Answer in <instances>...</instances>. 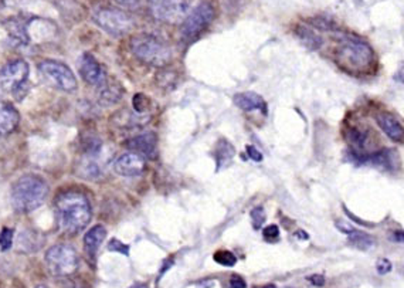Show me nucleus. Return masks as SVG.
<instances>
[{"label": "nucleus", "instance_id": "6e6552de", "mask_svg": "<svg viewBox=\"0 0 404 288\" xmlns=\"http://www.w3.org/2000/svg\"><path fill=\"white\" fill-rule=\"evenodd\" d=\"M216 16L214 8L209 2L199 3L191 13L184 17L180 26V35L183 40L192 42L197 39L203 31L213 23Z\"/></svg>", "mask_w": 404, "mask_h": 288}, {"label": "nucleus", "instance_id": "4be33fe9", "mask_svg": "<svg viewBox=\"0 0 404 288\" xmlns=\"http://www.w3.org/2000/svg\"><path fill=\"white\" fill-rule=\"evenodd\" d=\"M297 36L299 37V40L310 50H315L319 49L322 46V40L319 36H317L314 31H310L305 27H298L297 28Z\"/></svg>", "mask_w": 404, "mask_h": 288}, {"label": "nucleus", "instance_id": "a211bd4d", "mask_svg": "<svg viewBox=\"0 0 404 288\" xmlns=\"http://www.w3.org/2000/svg\"><path fill=\"white\" fill-rule=\"evenodd\" d=\"M105 236H107V230L101 225L91 228L87 232V235L84 236V248H85V253L88 254V257L91 260L96 259V255H97Z\"/></svg>", "mask_w": 404, "mask_h": 288}, {"label": "nucleus", "instance_id": "2f4dec72", "mask_svg": "<svg viewBox=\"0 0 404 288\" xmlns=\"http://www.w3.org/2000/svg\"><path fill=\"white\" fill-rule=\"evenodd\" d=\"M247 153L250 155V158L253 159V161H256V162H261L263 161V153L256 146H253V145L247 146Z\"/></svg>", "mask_w": 404, "mask_h": 288}, {"label": "nucleus", "instance_id": "1a4fd4ad", "mask_svg": "<svg viewBox=\"0 0 404 288\" xmlns=\"http://www.w3.org/2000/svg\"><path fill=\"white\" fill-rule=\"evenodd\" d=\"M28 64L24 60L9 61L0 71V88L13 92L16 97L19 91L26 90L28 77Z\"/></svg>", "mask_w": 404, "mask_h": 288}, {"label": "nucleus", "instance_id": "7ed1b4c3", "mask_svg": "<svg viewBox=\"0 0 404 288\" xmlns=\"http://www.w3.org/2000/svg\"><path fill=\"white\" fill-rule=\"evenodd\" d=\"M49 196V185L36 175L21 176L12 187V205L17 213L39 209Z\"/></svg>", "mask_w": 404, "mask_h": 288}, {"label": "nucleus", "instance_id": "f03ea898", "mask_svg": "<svg viewBox=\"0 0 404 288\" xmlns=\"http://www.w3.org/2000/svg\"><path fill=\"white\" fill-rule=\"evenodd\" d=\"M335 61L342 70L352 76L369 74L376 66L375 51L358 39L342 40L335 51Z\"/></svg>", "mask_w": 404, "mask_h": 288}, {"label": "nucleus", "instance_id": "e433bc0d", "mask_svg": "<svg viewBox=\"0 0 404 288\" xmlns=\"http://www.w3.org/2000/svg\"><path fill=\"white\" fill-rule=\"evenodd\" d=\"M149 2H150L152 5H155V3H158V2H159V0H149Z\"/></svg>", "mask_w": 404, "mask_h": 288}, {"label": "nucleus", "instance_id": "72a5a7b5", "mask_svg": "<svg viewBox=\"0 0 404 288\" xmlns=\"http://www.w3.org/2000/svg\"><path fill=\"white\" fill-rule=\"evenodd\" d=\"M309 281H310V284H314V285H317V287H322V285L325 284V278H324V276H319V274L310 276V277H309Z\"/></svg>", "mask_w": 404, "mask_h": 288}, {"label": "nucleus", "instance_id": "c9c22d12", "mask_svg": "<svg viewBox=\"0 0 404 288\" xmlns=\"http://www.w3.org/2000/svg\"><path fill=\"white\" fill-rule=\"evenodd\" d=\"M263 288H276V287L272 285V284H268V285H265V287H263Z\"/></svg>", "mask_w": 404, "mask_h": 288}, {"label": "nucleus", "instance_id": "423d86ee", "mask_svg": "<svg viewBox=\"0 0 404 288\" xmlns=\"http://www.w3.org/2000/svg\"><path fill=\"white\" fill-rule=\"evenodd\" d=\"M39 73L51 87L60 91L64 92L77 91L78 87L77 78L71 69L64 62H60L55 60H44L39 62Z\"/></svg>", "mask_w": 404, "mask_h": 288}, {"label": "nucleus", "instance_id": "cd10ccee", "mask_svg": "<svg viewBox=\"0 0 404 288\" xmlns=\"http://www.w3.org/2000/svg\"><path fill=\"white\" fill-rule=\"evenodd\" d=\"M252 219H253V225L256 229H260L263 225H264V221H265V212L263 207H256L252 210Z\"/></svg>", "mask_w": 404, "mask_h": 288}, {"label": "nucleus", "instance_id": "c85d7f7f", "mask_svg": "<svg viewBox=\"0 0 404 288\" xmlns=\"http://www.w3.org/2000/svg\"><path fill=\"white\" fill-rule=\"evenodd\" d=\"M108 250L111 251H118V253H122V254H125L128 255L130 254V247L127 244H123L121 243L118 239H112L108 244Z\"/></svg>", "mask_w": 404, "mask_h": 288}, {"label": "nucleus", "instance_id": "c756f323", "mask_svg": "<svg viewBox=\"0 0 404 288\" xmlns=\"http://www.w3.org/2000/svg\"><path fill=\"white\" fill-rule=\"evenodd\" d=\"M263 235L265 239H276L279 236V229L276 225H270V226L264 228Z\"/></svg>", "mask_w": 404, "mask_h": 288}, {"label": "nucleus", "instance_id": "412c9836", "mask_svg": "<svg viewBox=\"0 0 404 288\" xmlns=\"http://www.w3.org/2000/svg\"><path fill=\"white\" fill-rule=\"evenodd\" d=\"M234 155H236V151H234L233 145L229 141L220 139L219 142H217V146H216V164H217V169H223L229 164H231Z\"/></svg>", "mask_w": 404, "mask_h": 288}, {"label": "nucleus", "instance_id": "20e7f679", "mask_svg": "<svg viewBox=\"0 0 404 288\" xmlns=\"http://www.w3.org/2000/svg\"><path fill=\"white\" fill-rule=\"evenodd\" d=\"M131 50L134 56L152 67H165L172 60L170 49L150 35H138L131 40Z\"/></svg>", "mask_w": 404, "mask_h": 288}, {"label": "nucleus", "instance_id": "aec40b11", "mask_svg": "<svg viewBox=\"0 0 404 288\" xmlns=\"http://www.w3.org/2000/svg\"><path fill=\"white\" fill-rule=\"evenodd\" d=\"M336 226H337L342 232L348 235L349 243H351L353 247L359 248V250H369V248L373 247V244H375V240H373V237H371L370 235H366V233H363V232H360V230H356V229H353L352 226L345 228V226L339 225V223H337Z\"/></svg>", "mask_w": 404, "mask_h": 288}, {"label": "nucleus", "instance_id": "9b49d317", "mask_svg": "<svg viewBox=\"0 0 404 288\" xmlns=\"http://www.w3.org/2000/svg\"><path fill=\"white\" fill-rule=\"evenodd\" d=\"M146 168V162L143 156L135 152H127L122 153L121 156L116 158V161L114 162V171L125 178H134L139 176L143 173Z\"/></svg>", "mask_w": 404, "mask_h": 288}, {"label": "nucleus", "instance_id": "6ab92c4d", "mask_svg": "<svg viewBox=\"0 0 404 288\" xmlns=\"http://www.w3.org/2000/svg\"><path fill=\"white\" fill-rule=\"evenodd\" d=\"M122 87L115 81H108L105 78V81L98 85V101L105 107L116 104L122 99Z\"/></svg>", "mask_w": 404, "mask_h": 288}, {"label": "nucleus", "instance_id": "bb28decb", "mask_svg": "<svg viewBox=\"0 0 404 288\" xmlns=\"http://www.w3.org/2000/svg\"><path fill=\"white\" fill-rule=\"evenodd\" d=\"M112 2L122 8V9H128V10H137L142 6L143 0H112Z\"/></svg>", "mask_w": 404, "mask_h": 288}, {"label": "nucleus", "instance_id": "0eeeda50", "mask_svg": "<svg viewBox=\"0 0 404 288\" xmlns=\"http://www.w3.org/2000/svg\"><path fill=\"white\" fill-rule=\"evenodd\" d=\"M92 20L101 27L105 33L121 37L123 35L130 33L134 28V19L121 9H112V8H101L97 9L92 15Z\"/></svg>", "mask_w": 404, "mask_h": 288}, {"label": "nucleus", "instance_id": "393cba45", "mask_svg": "<svg viewBox=\"0 0 404 288\" xmlns=\"http://www.w3.org/2000/svg\"><path fill=\"white\" fill-rule=\"evenodd\" d=\"M150 107V100L143 94H137L134 97V110L137 114H145Z\"/></svg>", "mask_w": 404, "mask_h": 288}, {"label": "nucleus", "instance_id": "7c9ffc66", "mask_svg": "<svg viewBox=\"0 0 404 288\" xmlns=\"http://www.w3.org/2000/svg\"><path fill=\"white\" fill-rule=\"evenodd\" d=\"M376 267H378V273L382 276L392 271V263L387 259H379Z\"/></svg>", "mask_w": 404, "mask_h": 288}, {"label": "nucleus", "instance_id": "f257e3e1", "mask_svg": "<svg viewBox=\"0 0 404 288\" xmlns=\"http://www.w3.org/2000/svg\"><path fill=\"white\" fill-rule=\"evenodd\" d=\"M55 221L60 232L74 236L82 232L92 217L89 201L80 192H66L61 194L54 203Z\"/></svg>", "mask_w": 404, "mask_h": 288}, {"label": "nucleus", "instance_id": "4c0bfd02", "mask_svg": "<svg viewBox=\"0 0 404 288\" xmlns=\"http://www.w3.org/2000/svg\"><path fill=\"white\" fill-rule=\"evenodd\" d=\"M36 288H47V287H46V285H37Z\"/></svg>", "mask_w": 404, "mask_h": 288}, {"label": "nucleus", "instance_id": "473e14b6", "mask_svg": "<svg viewBox=\"0 0 404 288\" xmlns=\"http://www.w3.org/2000/svg\"><path fill=\"white\" fill-rule=\"evenodd\" d=\"M230 288H247V284L240 276H233L230 278Z\"/></svg>", "mask_w": 404, "mask_h": 288}, {"label": "nucleus", "instance_id": "ddd939ff", "mask_svg": "<svg viewBox=\"0 0 404 288\" xmlns=\"http://www.w3.org/2000/svg\"><path fill=\"white\" fill-rule=\"evenodd\" d=\"M80 74L91 85H101L105 81V73L101 67V64L97 61V58L92 54H82L80 61Z\"/></svg>", "mask_w": 404, "mask_h": 288}, {"label": "nucleus", "instance_id": "5701e85b", "mask_svg": "<svg viewBox=\"0 0 404 288\" xmlns=\"http://www.w3.org/2000/svg\"><path fill=\"white\" fill-rule=\"evenodd\" d=\"M6 27L9 30L10 39L16 44H27L28 43V36L26 33V27L21 22H10L9 24L6 23Z\"/></svg>", "mask_w": 404, "mask_h": 288}, {"label": "nucleus", "instance_id": "f704fd0d", "mask_svg": "<svg viewBox=\"0 0 404 288\" xmlns=\"http://www.w3.org/2000/svg\"><path fill=\"white\" fill-rule=\"evenodd\" d=\"M130 288H149V285L145 284V282H135V284L131 285Z\"/></svg>", "mask_w": 404, "mask_h": 288}, {"label": "nucleus", "instance_id": "a878e982", "mask_svg": "<svg viewBox=\"0 0 404 288\" xmlns=\"http://www.w3.org/2000/svg\"><path fill=\"white\" fill-rule=\"evenodd\" d=\"M13 239H15L13 229L5 228L2 230V233H0V250H2V251L10 250L12 246H13Z\"/></svg>", "mask_w": 404, "mask_h": 288}, {"label": "nucleus", "instance_id": "4468645a", "mask_svg": "<svg viewBox=\"0 0 404 288\" xmlns=\"http://www.w3.org/2000/svg\"><path fill=\"white\" fill-rule=\"evenodd\" d=\"M125 145L128 149H131V152L146 158H155L158 151V137L153 133H145L128 139Z\"/></svg>", "mask_w": 404, "mask_h": 288}, {"label": "nucleus", "instance_id": "2eb2a0df", "mask_svg": "<svg viewBox=\"0 0 404 288\" xmlns=\"http://www.w3.org/2000/svg\"><path fill=\"white\" fill-rule=\"evenodd\" d=\"M20 115L17 110L10 104L0 101V137L12 134L19 126Z\"/></svg>", "mask_w": 404, "mask_h": 288}, {"label": "nucleus", "instance_id": "f3484780", "mask_svg": "<svg viewBox=\"0 0 404 288\" xmlns=\"http://www.w3.org/2000/svg\"><path fill=\"white\" fill-rule=\"evenodd\" d=\"M376 122L392 141L403 142V126L396 117L387 112H380L376 115Z\"/></svg>", "mask_w": 404, "mask_h": 288}, {"label": "nucleus", "instance_id": "9d476101", "mask_svg": "<svg viewBox=\"0 0 404 288\" xmlns=\"http://www.w3.org/2000/svg\"><path fill=\"white\" fill-rule=\"evenodd\" d=\"M195 0H159L153 5V16L166 23L183 22L192 10Z\"/></svg>", "mask_w": 404, "mask_h": 288}, {"label": "nucleus", "instance_id": "39448f33", "mask_svg": "<svg viewBox=\"0 0 404 288\" xmlns=\"http://www.w3.org/2000/svg\"><path fill=\"white\" fill-rule=\"evenodd\" d=\"M46 264L51 276L67 277L77 271L80 260L74 247L69 244H57L47 250Z\"/></svg>", "mask_w": 404, "mask_h": 288}, {"label": "nucleus", "instance_id": "dca6fc26", "mask_svg": "<svg viewBox=\"0 0 404 288\" xmlns=\"http://www.w3.org/2000/svg\"><path fill=\"white\" fill-rule=\"evenodd\" d=\"M234 104L245 111V112H252V111H261V112H267V104L265 101L263 100L261 95L256 94V92H240V94H236L234 95Z\"/></svg>", "mask_w": 404, "mask_h": 288}, {"label": "nucleus", "instance_id": "f8f14e48", "mask_svg": "<svg viewBox=\"0 0 404 288\" xmlns=\"http://www.w3.org/2000/svg\"><path fill=\"white\" fill-rule=\"evenodd\" d=\"M345 138L348 144L352 146L353 156L362 158L366 155H370L373 145H375V141H373L371 133L367 131L366 128H359V126H352L346 131Z\"/></svg>", "mask_w": 404, "mask_h": 288}, {"label": "nucleus", "instance_id": "b1692460", "mask_svg": "<svg viewBox=\"0 0 404 288\" xmlns=\"http://www.w3.org/2000/svg\"><path fill=\"white\" fill-rule=\"evenodd\" d=\"M214 262L225 267H233L237 263V257L229 250H220L214 254Z\"/></svg>", "mask_w": 404, "mask_h": 288}]
</instances>
